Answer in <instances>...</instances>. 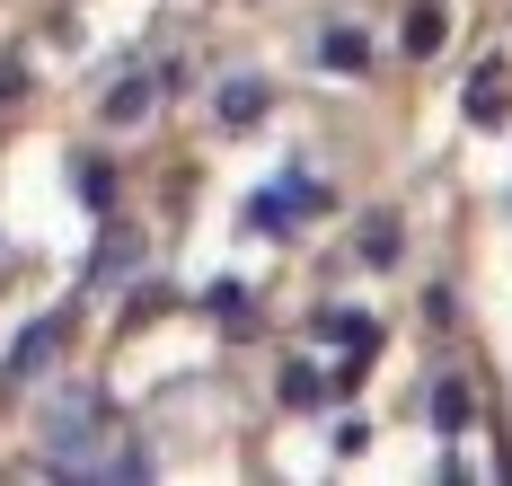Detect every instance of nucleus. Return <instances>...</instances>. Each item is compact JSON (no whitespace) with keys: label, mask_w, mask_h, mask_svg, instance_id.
Here are the masks:
<instances>
[{"label":"nucleus","mask_w":512,"mask_h":486,"mask_svg":"<svg viewBox=\"0 0 512 486\" xmlns=\"http://www.w3.org/2000/svg\"><path fill=\"white\" fill-rule=\"evenodd\" d=\"M248 115H265V89L256 80H230L221 89V124H248Z\"/></svg>","instance_id":"obj_1"},{"label":"nucleus","mask_w":512,"mask_h":486,"mask_svg":"<svg viewBox=\"0 0 512 486\" xmlns=\"http://www.w3.org/2000/svg\"><path fill=\"white\" fill-rule=\"evenodd\" d=\"M318 62H336V71H362L371 54H362V36H354V27H336V36H327V54H318Z\"/></svg>","instance_id":"obj_2"},{"label":"nucleus","mask_w":512,"mask_h":486,"mask_svg":"<svg viewBox=\"0 0 512 486\" xmlns=\"http://www.w3.org/2000/svg\"><path fill=\"white\" fill-rule=\"evenodd\" d=\"M407 45H415V54H433V45H442V18H433V9H415V18H407Z\"/></svg>","instance_id":"obj_3"},{"label":"nucleus","mask_w":512,"mask_h":486,"mask_svg":"<svg viewBox=\"0 0 512 486\" xmlns=\"http://www.w3.org/2000/svg\"><path fill=\"white\" fill-rule=\"evenodd\" d=\"M9 89H18V71H0V98H9Z\"/></svg>","instance_id":"obj_4"}]
</instances>
